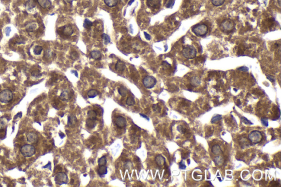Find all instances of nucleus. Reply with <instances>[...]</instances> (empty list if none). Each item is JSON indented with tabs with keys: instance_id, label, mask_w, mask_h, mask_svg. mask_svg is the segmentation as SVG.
<instances>
[{
	"instance_id": "nucleus-41",
	"label": "nucleus",
	"mask_w": 281,
	"mask_h": 187,
	"mask_svg": "<svg viewBox=\"0 0 281 187\" xmlns=\"http://www.w3.org/2000/svg\"><path fill=\"white\" fill-rule=\"evenodd\" d=\"M241 120H242V121L243 122H244V124H251V125H252V124H253V123H251V122H250L249 120H248L247 118H245V117H242V118H241Z\"/></svg>"
},
{
	"instance_id": "nucleus-43",
	"label": "nucleus",
	"mask_w": 281,
	"mask_h": 187,
	"mask_svg": "<svg viewBox=\"0 0 281 187\" xmlns=\"http://www.w3.org/2000/svg\"><path fill=\"white\" fill-rule=\"evenodd\" d=\"M5 34H6V36H9V35H10V32L11 31V27H7L5 29Z\"/></svg>"
},
{
	"instance_id": "nucleus-29",
	"label": "nucleus",
	"mask_w": 281,
	"mask_h": 187,
	"mask_svg": "<svg viewBox=\"0 0 281 187\" xmlns=\"http://www.w3.org/2000/svg\"><path fill=\"white\" fill-rule=\"evenodd\" d=\"M102 38L103 40V43L104 45H107L109 44L110 42V38L109 35L106 34H103L101 35Z\"/></svg>"
},
{
	"instance_id": "nucleus-16",
	"label": "nucleus",
	"mask_w": 281,
	"mask_h": 187,
	"mask_svg": "<svg viewBox=\"0 0 281 187\" xmlns=\"http://www.w3.org/2000/svg\"><path fill=\"white\" fill-rule=\"evenodd\" d=\"M190 84L193 87H197L201 84V79L198 76H193L190 79Z\"/></svg>"
},
{
	"instance_id": "nucleus-2",
	"label": "nucleus",
	"mask_w": 281,
	"mask_h": 187,
	"mask_svg": "<svg viewBox=\"0 0 281 187\" xmlns=\"http://www.w3.org/2000/svg\"><path fill=\"white\" fill-rule=\"evenodd\" d=\"M13 98V92L8 90L5 89L0 92V101L3 103H8L12 101Z\"/></svg>"
},
{
	"instance_id": "nucleus-14",
	"label": "nucleus",
	"mask_w": 281,
	"mask_h": 187,
	"mask_svg": "<svg viewBox=\"0 0 281 187\" xmlns=\"http://www.w3.org/2000/svg\"><path fill=\"white\" fill-rule=\"evenodd\" d=\"M126 68L125 63L121 60H119L115 64V69L119 72L124 71Z\"/></svg>"
},
{
	"instance_id": "nucleus-30",
	"label": "nucleus",
	"mask_w": 281,
	"mask_h": 187,
	"mask_svg": "<svg viewBox=\"0 0 281 187\" xmlns=\"http://www.w3.org/2000/svg\"><path fill=\"white\" fill-rule=\"evenodd\" d=\"M225 1V0H211L212 4L216 7L222 6L224 3Z\"/></svg>"
},
{
	"instance_id": "nucleus-36",
	"label": "nucleus",
	"mask_w": 281,
	"mask_h": 187,
	"mask_svg": "<svg viewBox=\"0 0 281 187\" xmlns=\"http://www.w3.org/2000/svg\"><path fill=\"white\" fill-rule=\"evenodd\" d=\"M222 119V116L220 115H215L214 117H212L211 120V122L212 124H214V123H216L217 122L219 121L220 120H221Z\"/></svg>"
},
{
	"instance_id": "nucleus-6",
	"label": "nucleus",
	"mask_w": 281,
	"mask_h": 187,
	"mask_svg": "<svg viewBox=\"0 0 281 187\" xmlns=\"http://www.w3.org/2000/svg\"><path fill=\"white\" fill-rule=\"evenodd\" d=\"M55 181L56 184L61 186L64 184H67L68 182V177L67 174L63 172H60L56 174L55 176Z\"/></svg>"
},
{
	"instance_id": "nucleus-39",
	"label": "nucleus",
	"mask_w": 281,
	"mask_h": 187,
	"mask_svg": "<svg viewBox=\"0 0 281 187\" xmlns=\"http://www.w3.org/2000/svg\"><path fill=\"white\" fill-rule=\"evenodd\" d=\"M177 129L180 132L182 133H185V131H186V129L181 125L178 126L177 127Z\"/></svg>"
},
{
	"instance_id": "nucleus-5",
	"label": "nucleus",
	"mask_w": 281,
	"mask_h": 187,
	"mask_svg": "<svg viewBox=\"0 0 281 187\" xmlns=\"http://www.w3.org/2000/svg\"><path fill=\"white\" fill-rule=\"evenodd\" d=\"M208 31V28L205 24H199L194 26L192 31L198 36H203L206 34Z\"/></svg>"
},
{
	"instance_id": "nucleus-26",
	"label": "nucleus",
	"mask_w": 281,
	"mask_h": 187,
	"mask_svg": "<svg viewBox=\"0 0 281 187\" xmlns=\"http://www.w3.org/2000/svg\"><path fill=\"white\" fill-rule=\"evenodd\" d=\"M214 161L216 165H221L224 163V159L222 156L219 155L215 157V159H214Z\"/></svg>"
},
{
	"instance_id": "nucleus-11",
	"label": "nucleus",
	"mask_w": 281,
	"mask_h": 187,
	"mask_svg": "<svg viewBox=\"0 0 281 187\" xmlns=\"http://www.w3.org/2000/svg\"><path fill=\"white\" fill-rule=\"evenodd\" d=\"M211 152L216 155H219L223 153V151L219 144H215L211 148Z\"/></svg>"
},
{
	"instance_id": "nucleus-25",
	"label": "nucleus",
	"mask_w": 281,
	"mask_h": 187,
	"mask_svg": "<svg viewBox=\"0 0 281 187\" xmlns=\"http://www.w3.org/2000/svg\"><path fill=\"white\" fill-rule=\"evenodd\" d=\"M107 167L105 166H101L99 167L98 170V174L101 176V177H102L104 175L106 174L107 173Z\"/></svg>"
},
{
	"instance_id": "nucleus-13",
	"label": "nucleus",
	"mask_w": 281,
	"mask_h": 187,
	"mask_svg": "<svg viewBox=\"0 0 281 187\" xmlns=\"http://www.w3.org/2000/svg\"><path fill=\"white\" fill-rule=\"evenodd\" d=\"M160 0H147V5L149 7L156 8L159 6Z\"/></svg>"
},
{
	"instance_id": "nucleus-8",
	"label": "nucleus",
	"mask_w": 281,
	"mask_h": 187,
	"mask_svg": "<svg viewBox=\"0 0 281 187\" xmlns=\"http://www.w3.org/2000/svg\"><path fill=\"white\" fill-rule=\"evenodd\" d=\"M234 27V24L230 20H225L220 25V28L223 31H231Z\"/></svg>"
},
{
	"instance_id": "nucleus-34",
	"label": "nucleus",
	"mask_w": 281,
	"mask_h": 187,
	"mask_svg": "<svg viewBox=\"0 0 281 187\" xmlns=\"http://www.w3.org/2000/svg\"><path fill=\"white\" fill-rule=\"evenodd\" d=\"M93 25V23L92 22H91L89 19H85V20H84V27L86 29H89Z\"/></svg>"
},
{
	"instance_id": "nucleus-21",
	"label": "nucleus",
	"mask_w": 281,
	"mask_h": 187,
	"mask_svg": "<svg viewBox=\"0 0 281 187\" xmlns=\"http://www.w3.org/2000/svg\"><path fill=\"white\" fill-rule=\"evenodd\" d=\"M90 55L91 57L92 58H93L94 59H99L101 58V53L100 51H98V50H94V51H92L90 53Z\"/></svg>"
},
{
	"instance_id": "nucleus-4",
	"label": "nucleus",
	"mask_w": 281,
	"mask_h": 187,
	"mask_svg": "<svg viewBox=\"0 0 281 187\" xmlns=\"http://www.w3.org/2000/svg\"><path fill=\"white\" fill-rule=\"evenodd\" d=\"M182 53L185 58L188 59H191L195 58L197 55V51L195 47L190 46L184 48Z\"/></svg>"
},
{
	"instance_id": "nucleus-51",
	"label": "nucleus",
	"mask_w": 281,
	"mask_h": 187,
	"mask_svg": "<svg viewBox=\"0 0 281 187\" xmlns=\"http://www.w3.org/2000/svg\"><path fill=\"white\" fill-rule=\"evenodd\" d=\"M277 2H278V4L279 6H280V7H281V0H277Z\"/></svg>"
},
{
	"instance_id": "nucleus-47",
	"label": "nucleus",
	"mask_w": 281,
	"mask_h": 187,
	"mask_svg": "<svg viewBox=\"0 0 281 187\" xmlns=\"http://www.w3.org/2000/svg\"><path fill=\"white\" fill-rule=\"evenodd\" d=\"M71 72H72V73L75 74V76H76V77H77V78L78 77V74L77 71H74V70H73V71H71Z\"/></svg>"
},
{
	"instance_id": "nucleus-24",
	"label": "nucleus",
	"mask_w": 281,
	"mask_h": 187,
	"mask_svg": "<svg viewBox=\"0 0 281 187\" xmlns=\"http://www.w3.org/2000/svg\"><path fill=\"white\" fill-rule=\"evenodd\" d=\"M104 1L105 4L109 7H113L117 6L118 2V0H104Z\"/></svg>"
},
{
	"instance_id": "nucleus-3",
	"label": "nucleus",
	"mask_w": 281,
	"mask_h": 187,
	"mask_svg": "<svg viewBox=\"0 0 281 187\" xmlns=\"http://www.w3.org/2000/svg\"><path fill=\"white\" fill-rule=\"evenodd\" d=\"M248 138L250 142L253 144H256L261 142L263 138V136L261 132L255 130L250 132L248 136Z\"/></svg>"
},
{
	"instance_id": "nucleus-27",
	"label": "nucleus",
	"mask_w": 281,
	"mask_h": 187,
	"mask_svg": "<svg viewBox=\"0 0 281 187\" xmlns=\"http://www.w3.org/2000/svg\"><path fill=\"white\" fill-rule=\"evenodd\" d=\"M99 92L96 90H91L87 92V95L90 98H94L97 96Z\"/></svg>"
},
{
	"instance_id": "nucleus-45",
	"label": "nucleus",
	"mask_w": 281,
	"mask_h": 187,
	"mask_svg": "<svg viewBox=\"0 0 281 187\" xmlns=\"http://www.w3.org/2000/svg\"><path fill=\"white\" fill-rule=\"evenodd\" d=\"M144 36L146 38V39L147 40H150L151 39V36L149 35L148 34H147L146 32H144Z\"/></svg>"
},
{
	"instance_id": "nucleus-50",
	"label": "nucleus",
	"mask_w": 281,
	"mask_h": 187,
	"mask_svg": "<svg viewBox=\"0 0 281 187\" xmlns=\"http://www.w3.org/2000/svg\"><path fill=\"white\" fill-rule=\"evenodd\" d=\"M140 116H142V117H145L146 119H148V120H149L148 117H147V116H146V115H143V114H140Z\"/></svg>"
},
{
	"instance_id": "nucleus-17",
	"label": "nucleus",
	"mask_w": 281,
	"mask_h": 187,
	"mask_svg": "<svg viewBox=\"0 0 281 187\" xmlns=\"http://www.w3.org/2000/svg\"><path fill=\"white\" fill-rule=\"evenodd\" d=\"M38 28L37 24L35 22H32L28 24L26 26V31L28 32H31L35 31Z\"/></svg>"
},
{
	"instance_id": "nucleus-9",
	"label": "nucleus",
	"mask_w": 281,
	"mask_h": 187,
	"mask_svg": "<svg viewBox=\"0 0 281 187\" xmlns=\"http://www.w3.org/2000/svg\"><path fill=\"white\" fill-rule=\"evenodd\" d=\"M26 139L29 143L33 144H36L39 142V137L34 132L28 133L26 135Z\"/></svg>"
},
{
	"instance_id": "nucleus-48",
	"label": "nucleus",
	"mask_w": 281,
	"mask_h": 187,
	"mask_svg": "<svg viewBox=\"0 0 281 187\" xmlns=\"http://www.w3.org/2000/svg\"><path fill=\"white\" fill-rule=\"evenodd\" d=\"M65 2L67 3H71V2H73L74 1H75V0H64Z\"/></svg>"
},
{
	"instance_id": "nucleus-28",
	"label": "nucleus",
	"mask_w": 281,
	"mask_h": 187,
	"mask_svg": "<svg viewBox=\"0 0 281 187\" xmlns=\"http://www.w3.org/2000/svg\"><path fill=\"white\" fill-rule=\"evenodd\" d=\"M97 116V113L94 110H90L87 112V117L89 119L96 120Z\"/></svg>"
},
{
	"instance_id": "nucleus-32",
	"label": "nucleus",
	"mask_w": 281,
	"mask_h": 187,
	"mask_svg": "<svg viewBox=\"0 0 281 187\" xmlns=\"http://www.w3.org/2000/svg\"><path fill=\"white\" fill-rule=\"evenodd\" d=\"M43 50V48L41 46H36L34 49V53L35 55H41Z\"/></svg>"
},
{
	"instance_id": "nucleus-10",
	"label": "nucleus",
	"mask_w": 281,
	"mask_h": 187,
	"mask_svg": "<svg viewBox=\"0 0 281 187\" xmlns=\"http://www.w3.org/2000/svg\"><path fill=\"white\" fill-rule=\"evenodd\" d=\"M115 124L117 127L123 128L126 125V120L125 118L122 117H119L115 120Z\"/></svg>"
},
{
	"instance_id": "nucleus-35",
	"label": "nucleus",
	"mask_w": 281,
	"mask_h": 187,
	"mask_svg": "<svg viewBox=\"0 0 281 187\" xmlns=\"http://www.w3.org/2000/svg\"><path fill=\"white\" fill-rule=\"evenodd\" d=\"M126 103L128 105H130V106L133 105L135 104V101L133 97L130 96V97H127L126 101Z\"/></svg>"
},
{
	"instance_id": "nucleus-37",
	"label": "nucleus",
	"mask_w": 281,
	"mask_h": 187,
	"mask_svg": "<svg viewBox=\"0 0 281 187\" xmlns=\"http://www.w3.org/2000/svg\"><path fill=\"white\" fill-rule=\"evenodd\" d=\"M7 125V122L4 119H0V130L5 129Z\"/></svg>"
},
{
	"instance_id": "nucleus-44",
	"label": "nucleus",
	"mask_w": 281,
	"mask_h": 187,
	"mask_svg": "<svg viewBox=\"0 0 281 187\" xmlns=\"http://www.w3.org/2000/svg\"><path fill=\"white\" fill-rule=\"evenodd\" d=\"M238 70H241V71H244V72H246V71H248L249 69L247 68V67H241L239 68L238 69Z\"/></svg>"
},
{
	"instance_id": "nucleus-22",
	"label": "nucleus",
	"mask_w": 281,
	"mask_h": 187,
	"mask_svg": "<svg viewBox=\"0 0 281 187\" xmlns=\"http://www.w3.org/2000/svg\"><path fill=\"white\" fill-rule=\"evenodd\" d=\"M78 120L76 117L74 115H71L69 116L68 120V124L69 126L75 125L77 122Z\"/></svg>"
},
{
	"instance_id": "nucleus-46",
	"label": "nucleus",
	"mask_w": 281,
	"mask_h": 187,
	"mask_svg": "<svg viewBox=\"0 0 281 187\" xmlns=\"http://www.w3.org/2000/svg\"><path fill=\"white\" fill-rule=\"evenodd\" d=\"M267 78L268 80H270L271 82H274V79L273 78V77L272 76H271V75H267Z\"/></svg>"
},
{
	"instance_id": "nucleus-49",
	"label": "nucleus",
	"mask_w": 281,
	"mask_h": 187,
	"mask_svg": "<svg viewBox=\"0 0 281 187\" xmlns=\"http://www.w3.org/2000/svg\"><path fill=\"white\" fill-rule=\"evenodd\" d=\"M134 1H135V0H130V2H129V5H130H130H131L133 2H134Z\"/></svg>"
},
{
	"instance_id": "nucleus-31",
	"label": "nucleus",
	"mask_w": 281,
	"mask_h": 187,
	"mask_svg": "<svg viewBox=\"0 0 281 187\" xmlns=\"http://www.w3.org/2000/svg\"><path fill=\"white\" fill-rule=\"evenodd\" d=\"M118 92L122 97H125L127 95V91L124 87H121L118 88Z\"/></svg>"
},
{
	"instance_id": "nucleus-7",
	"label": "nucleus",
	"mask_w": 281,
	"mask_h": 187,
	"mask_svg": "<svg viewBox=\"0 0 281 187\" xmlns=\"http://www.w3.org/2000/svg\"><path fill=\"white\" fill-rule=\"evenodd\" d=\"M142 82L144 87L148 89L153 88L156 84V80L152 76H146L143 78Z\"/></svg>"
},
{
	"instance_id": "nucleus-42",
	"label": "nucleus",
	"mask_w": 281,
	"mask_h": 187,
	"mask_svg": "<svg viewBox=\"0 0 281 187\" xmlns=\"http://www.w3.org/2000/svg\"><path fill=\"white\" fill-rule=\"evenodd\" d=\"M186 166L183 162V161H181L179 164V169L181 170H185L186 169Z\"/></svg>"
},
{
	"instance_id": "nucleus-15",
	"label": "nucleus",
	"mask_w": 281,
	"mask_h": 187,
	"mask_svg": "<svg viewBox=\"0 0 281 187\" xmlns=\"http://www.w3.org/2000/svg\"><path fill=\"white\" fill-rule=\"evenodd\" d=\"M37 1L42 8H48L51 6L50 0H37Z\"/></svg>"
},
{
	"instance_id": "nucleus-18",
	"label": "nucleus",
	"mask_w": 281,
	"mask_h": 187,
	"mask_svg": "<svg viewBox=\"0 0 281 187\" xmlns=\"http://www.w3.org/2000/svg\"><path fill=\"white\" fill-rule=\"evenodd\" d=\"M74 32V30L72 28V27L70 25H66L64 27V29L63 30V32L64 35L65 36H70L73 34Z\"/></svg>"
},
{
	"instance_id": "nucleus-19",
	"label": "nucleus",
	"mask_w": 281,
	"mask_h": 187,
	"mask_svg": "<svg viewBox=\"0 0 281 187\" xmlns=\"http://www.w3.org/2000/svg\"><path fill=\"white\" fill-rule=\"evenodd\" d=\"M96 124H97V122L96 121V120L91 119L89 118H88L86 120V126L90 129H93L96 126Z\"/></svg>"
},
{
	"instance_id": "nucleus-40",
	"label": "nucleus",
	"mask_w": 281,
	"mask_h": 187,
	"mask_svg": "<svg viewBox=\"0 0 281 187\" xmlns=\"http://www.w3.org/2000/svg\"><path fill=\"white\" fill-rule=\"evenodd\" d=\"M261 121L263 125H264L265 127H267L268 126V120H267V118H263V119H261Z\"/></svg>"
},
{
	"instance_id": "nucleus-52",
	"label": "nucleus",
	"mask_w": 281,
	"mask_h": 187,
	"mask_svg": "<svg viewBox=\"0 0 281 187\" xmlns=\"http://www.w3.org/2000/svg\"><path fill=\"white\" fill-rule=\"evenodd\" d=\"M2 187V185H1V184H0V187Z\"/></svg>"
},
{
	"instance_id": "nucleus-20",
	"label": "nucleus",
	"mask_w": 281,
	"mask_h": 187,
	"mask_svg": "<svg viewBox=\"0 0 281 187\" xmlns=\"http://www.w3.org/2000/svg\"><path fill=\"white\" fill-rule=\"evenodd\" d=\"M60 99L63 101H68L70 99V95L68 91H64L60 95Z\"/></svg>"
},
{
	"instance_id": "nucleus-23",
	"label": "nucleus",
	"mask_w": 281,
	"mask_h": 187,
	"mask_svg": "<svg viewBox=\"0 0 281 187\" xmlns=\"http://www.w3.org/2000/svg\"><path fill=\"white\" fill-rule=\"evenodd\" d=\"M36 7V3L34 0H28L25 3V7L28 10H31Z\"/></svg>"
},
{
	"instance_id": "nucleus-33",
	"label": "nucleus",
	"mask_w": 281,
	"mask_h": 187,
	"mask_svg": "<svg viewBox=\"0 0 281 187\" xmlns=\"http://www.w3.org/2000/svg\"><path fill=\"white\" fill-rule=\"evenodd\" d=\"M98 163L100 166H105L107 164V160L106 156H102L101 158H100L98 160Z\"/></svg>"
},
{
	"instance_id": "nucleus-38",
	"label": "nucleus",
	"mask_w": 281,
	"mask_h": 187,
	"mask_svg": "<svg viewBox=\"0 0 281 187\" xmlns=\"http://www.w3.org/2000/svg\"><path fill=\"white\" fill-rule=\"evenodd\" d=\"M71 58L72 59H74V60H75L77 59H78V53L77 52H73L72 53V54H71V56H70Z\"/></svg>"
},
{
	"instance_id": "nucleus-12",
	"label": "nucleus",
	"mask_w": 281,
	"mask_h": 187,
	"mask_svg": "<svg viewBox=\"0 0 281 187\" xmlns=\"http://www.w3.org/2000/svg\"><path fill=\"white\" fill-rule=\"evenodd\" d=\"M155 161L156 162V164L160 167L164 166V164H165V157L160 154L156 155V158H155Z\"/></svg>"
},
{
	"instance_id": "nucleus-1",
	"label": "nucleus",
	"mask_w": 281,
	"mask_h": 187,
	"mask_svg": "<svg viewBox=\"0 0 281 187\" xmlns=\"http://www.w3.org/2000/svg\"><path fill=\"white\" fill-rule=\"evenodd\" d=\"M20 153L25 157H30L35 155L36 148L31 144H25L20 149Z\"/></svg>"
}]
</instances>
